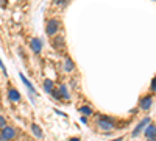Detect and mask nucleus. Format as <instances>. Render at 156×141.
Instances as JSON below:
<instances>
[{"instance_id": "1", "label": "nucleus", "mask_w": 156, "mask_h": 141, "mask_svg": "<svg viewBox=\"0 0 156 141\" xmlns=\"http://www.w3.org/2000/svg\"><path fill=\"white\" fill-rule=\"evenodd\" d=\"M97 125L100 130H105V132H109V130H114V119L111 116H105V114H101V116H98L97 119Z\"/></svg>"}, {"instance_id": "2", "label": "nucleus", "mask_w": 156, "mask_h": 141, "mask_svg": "<svg viewBox=\"0 0 156 141\" xmlns=\"http://www.w3.org/2000/svg\"><path fill=\"white\" fill-rule=\"evenodd\" d=\"M59 30H61V22H59L58 19H50V20L47 22V25H45V33H47V36L53 38L55 35L59 33Z\"/></svg>"}, {"instance_id": "3", "label": "nucleus", "mask_w": 156, "mask_h": 141, "mask_svg": "<svg viewBox=\"0 0 156 141\" xmlns=\"http://www.w3.org/2000/svg\"><path fill=\"white\" fill-rule=\"evenodd\" d=\"M0 135H2L6 141H12L16 138V129L14 127H9V125H5L2 129V132H0Z\"/></svg>"}, {"instance_id": "4", "label": "nucleus", "mask_w": 156, "mask_h": 141, "mask_svg": "<svg viewBox=\"0 0 156 141\" xmlns=\"http://www.w3.org/2000/svg\"><path fill=\"white\" fill-rule=\"evenodd\" d=\"M19 77H20V80H22V83L27 86V89H28V93H30V97L34 100V94H36V89H34V86L30 83V80L27 79V77H25L23 74H19Z\"/></svg>"}, {"instance_id": "5", "label": "nucleus", "mask_w": 156, "mask_h": 141, "mask_svg": "<svg viewBox=\"0 0 156 141\" xmlns=\"http://www.w3.org/2000/svg\"><path fill=\"white\" fill-rule=\"evenodd\" d=\"M139 105H140V108L142 110H150L151 108V105H153V99H151V96H144V97H140V100H139Z\"/></svg>"}, {"instance_id": "6", "label": "nucleus", "mask_w": 156, "mask_h": 141, "mask_svg": "<svg viewBox=\"0 0 156 141\" xmlns=\"http://www.w3.org/2000/svg\"><path fill=\"white\" fill-rule=\"evenodd\" d=\"M30 47L34 54H41V50H42V41L39 39V38H33L31 43H30Z\"/></svg>"}, {"instance_id": "7", "label": "nucleus", "mask_w": 156, "mask_h": 141, "mask_svg": "<svg viewBox=\"0 0 156 141\" xmlns=\"http://www.w3.org/2000/svg\"><path fill=\"white\" fill-rule=\"evenodd\" d=\"M148 122H150V118H144V119H142V121H140V122L136 125V129L133 130V133H131V135H133V136H137V135H139L142 130L145 129V125H147Z\"/></svg>"}, {"instance_id": "8", "label": "nucleus", "mask_w": 156, "mask_h": 141, "mask_svg": "<svg viewBox=\"0 0 156 141\" xmlns=\"http://www.w3.org/2000/svg\"><path fill=\"white\" fill-rule=\"evenodd\" d=\"M8 97H9V100H11V102H20V94H19L17 89H14V88H9V91H8Z\"/></svg>"}, {"instance_id": "9", "label": "nucleus", "mask_w": 156, "mask_h": 141, "mask_svg": "<svg viewBox=\"0 0 156 141\" xmlns=\"http://www.w3.org/2000/svg\"><path fill=\"white\" fill-rule=\"evenodd\" d=\"M51 46H53L56 50H61L64 47V38L62 36H53V43H51Z\"/></svg>"}, {"instance_id": "10", "label": "nucleus", "mask_w": 156, "mask_h": 141, "mask_svg": "<svg viewBox=\"0 0 156 141\" xmlns=\"http://www.w3.org/2000/svg\"><path fill=\"white\" fill-rule=\"evenodd\" d=\"M64 71L66 72H72L73 69H75V63H73V60L72 58H69V57H66V60H64Z\"/></svg>"}, {"instance_id": "11", "label": "nucleus", "mask_w": 156, "mask_h": 141, "mask_svg": "<svg viewBox=\"0 0 156 141\" xmlns=\"http://www.w3.org/2000/svg\"><path fill=\"white\" fill-rule=\"evenodd\" d=\"M31 132H33V135H34L37 139H42V138H44L42 129H41V127H39L37 124H31Z\"/></svg>"}, {"instance_id": "12", "label": "nucleus", "mask_w": 156, "mask_h": 141, "mask_svg": "<svg viewBox=\"0 0 156 141\" xmlns=\"http://www.w3.org/2000/svg\"><path fill=\"white\" fill-rule=\"evenodd\" d=\"M145 136H156V125L154 124H147L145 125V130H144Z\"/></svg>"}, {"instance_id": "13", "label": "nucleus", "mask_w": 156, "mask_h": 141, "mask_svg": "<svg viewBox=\"0 0 156 141\" xmlns=\"http://www.w3.org/2000/svg\"><path fill=\"white\" fill-rule=\"evenodd\" d=\"M59 93H61V96H62V99L64 100H69L70 99V94H69V89H67V86L66 85H59Z\"/></svg>"}, {"instance_id": "14", "label": "nucleus", "mask_w": 156, "mask_h": 141, "mask_svg": "<svg viewBox=\"0 0 156 141\" xmlns=\"http://www.w3.org/2000/svg\"><path fill=\"white\" fill-rule=\"evenodd\" d=\"M42 86H44V91H45L47 94H50V93H51V89L55 88V85H53V82H51V80H45Z\"/></svg>"}, {"instance_id": "15", "label": "nucleus", "mask_w": 156, "mask_h": 141, "mask_svg": "<svg viewBox=\"0 0 156 141\" xmlns=\"http://www.w3.org/2000/svg\"><path fill=\"white\" fill-rule=\"evenodd\" d=\"M50 96L53 97V99H56V100H62V96H61V93H59V89H51V93H50Z\"/></svg>"}, {"instance_id": "16", "label": "nucleus", "mask_w": 156, "mask_h": 141, "mask_svg": "<svg viewBox=\"0 0 156 141\" xmlns=\"http://www.w3.org/2000/svg\"><path fill=\"white\" fill-rule=\"evenodd\" d=\"M80 113L83 114V116H90V114H92V108H90V107H81Z\"/></svg>"}, {"instance_id": "17", "label": "nucleus", "mask_w": 156, "mask_h": 141, "mask_svg": "<svg viewBox=\"0 0 156 141\" xmlns=\"http://www.w3.org/2000/svg\"><path fill=\"white\" fill-rule=\"evenodd\" d=\"M67 3H69V0H53L55 6H66Z\"/></svg>"}, {"instance_id": "18", "label": "nucleus", "mask_w": 156, "mask_h": 141, "mask_svg": "<svg viewBox=\"0 0 156 141\" xmlns=\"http://www.w3.org/2000/svg\"><path fill=\"white\" fill-rule=\"evenodd\" d=\"M5 125H6V118H5V116H2V114H0V130H2Z\"/></svg>"}, {"instance_id": "19", "label": "nucleus", "mask_w": 156, "mask_h": 141, "mask_svg": "<svg viewBox=\"0 0 156 141\" xmlns=\"http://www.w3.org/2000/svg\"><path fill=\"white\" fill-rule=\"evenodd\" d=\"M150 89H151V91H154V93H156V77H154L153 80H151V86H150Z\"/></svg>"}, {"instance_id": "20", "label": "nucleus", "mask_w": 156, "mask_h": 141, "mask_svg": "<svg viewBox=\"0 0 156 141\" xmlns=\"http://www.w3.org/2000/svg\"><path fill=\"white\" fill-rule=\"evenodd\" d=\"M0 69H2V71H3V74L6 75V68H5V65L2 63V60H0Z\"/></svg>"}, {"instance_id": "21", "label": "nucleus", "mask_w": 156, "mask_h": 141, "mask_svg": "<svg viewBox=\"0 0 156 141\" xmlns=\"http://www.w3.org/2000/svg\"><path fill=\"white\" fill-rule=\"evenodd\" d=\"M81 124H87V116H81Z\"/></svg>"}, {"instance_id": "22", "label": "nucleus", "mask_w": 156, "mask_h": 141, "mask_svg": "<svg viewBox=\"0 0 156 141\" xmlns=\"http://www.w3.org/2000/svg\"><path fill=\"white\" fill-rule=\"evenodd\" d=\"M0 3H2V8H6V0H0Z\"/></svg>"}, {"instance_id": "23", "label": "nucleus", "mask_w": 156, "mask_h": 141, "mask_svg": "<svg viewBox=\"0 0 156 141\" xmlns=\"http://www.w3.org/2000/svg\"><path fill=\"white\" fill-rule=\"evenodd\" d=\"M147 141H156V136H147Z\"/></svg>"}, {"instance_id": "24", "label": "nucleus", "mask_w": 156, "mask_h": 141, "mask_svg": "<svg viewBox=\"0 0 156 141\" xmlns=\"http://www.w3.org/2000/svg\"><path fill=\"white\" fill-rule=\"evenodd\" d=\"M122 139H123V138H122V136H119V138H115V139H111V141H122Z\"/></svg>"}, {"instance_id": "25", "label": "nucleus", "mask_w": 156, "mask_h": 141, "mask_svg": "<svg viewBox=\"0 0 156 141\" xmlns=\"http://www.w3.org/2000/svg\"><path fill=\"white\" fill-rule=\"evenodd\" d=\"M70 141H81L80 138H70Z\"/></svg>"}, {"instance_id": "26", "label": "nucleus", "mask_w": 156, "mask_h": 141, "mask_svg": "<svg viewBox=\"0 0 156 141\" xmlns=\"http://www.w3.org/2000/svg\"><path fill=\"white\" fill-rule=\"evenodd\" d=\"M0 141H6V139H5V138H3L2 135H0Z\"/></svg>"}]
</instances>
